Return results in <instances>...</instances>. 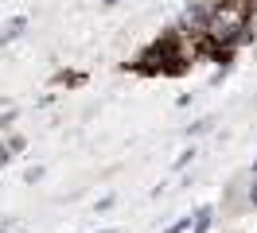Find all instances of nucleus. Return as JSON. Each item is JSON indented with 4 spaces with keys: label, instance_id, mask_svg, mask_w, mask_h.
<instances>
[{
    "label": "nucleus",
    "instance_id": "obj_1",
    "mask_svg": "<svg viewBox=\"0 0 257 233\" xmlns=\"http://www.w3.org/2000/svg\"><path fill=\"white\" fill-rule=\"evenodd\" d=\"M105 4H117V0H105Z\"/></svg>",
    "mask_w": 257,
    "mask_h": 233
}]
</instances>
